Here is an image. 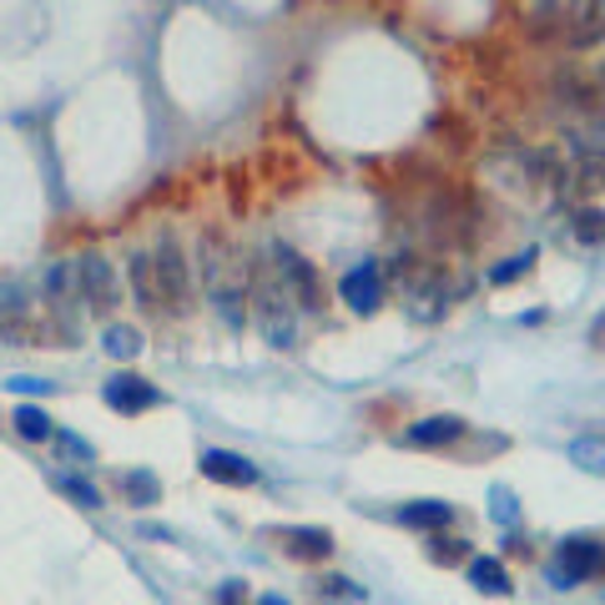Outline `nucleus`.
I'll return each instance as SVG.
<instances>
[{
    "label": "nucleus",
    "instance_id": "f257e3e1",
    "mask_svg": "<svg viewBox=\"0 0 605 605\" xmlns=\"http://www.w3.org/2000/svg\"><path fill=\"white\" fill-rule=\"evenodd\" d=\"M198 263H202V293L218 309V319L228 329H242L248 323V268L232 253V242L222 232H202Z\"/></svg>",
    "mask_w": 605,
    "mask_h": 605
},
{
    "label": "nucleus",
    "instance_id": "f03ea898",
    "mask_svg": "<svg viewBox=\"0 0 605 605\" xmlns=\"http://www.w3.org/2000/svg\"><path fill=\"white\" fill-rule=\"evenodd\" d=\"M484 172L495 177V188L510 192L515 202H540V198H561V152L545 147H500Z\"/></svg>",
    "mask_w": 605,
    "mask_h": 605
},
{
    "label": "nucleus",
    "instance_id": "7ed1b4c3",
    "mask_svg": "<svg viewBox=\"0 0 605 605\" xmlns=\"http://www.w3.org/2000/svg\"><path fill=\"white\" fill-rule=\"evenodd\" d=\"M248 319L258 323V333H263L273 349H293V339H298V303L288 298V288L278 283L273 263H268L263 273L248 278Z\"/></svg>",
    "mask_w": 605,
    "mask_h": 605
},
{
    "label": "nucleus",
    "instance_id": "20e7f679",
    "mask_svg": "<svg viewBox=\"0 0 605 605\" xmlns=\"http://www.w3.org/2000/svg\"><path fill=\"white\" fill-rule=\"evenodd\" d=\"M605 571V540L601 535H565L555 545L551 565H545V581L555 591H575L581 581H595Z\"/></svg>",
    "mask_w": 605,
    "mask_h": 605
},
{
    "label": "nucleus",
    "instance_id": "39448f33",
    "mask_svg": "<svg viewBox=\"0 0 605 605\" xmlns=\"http://www.w3.org/2000/svg\"><path fill=\"white\" fill-rule=\"evenodd\" d=\"M268 263H273L278 283L288 288V298L298 303V313H319L323 309V278H319V268H313L309 258L298 253V248L273 242V248H268Z\"/></svg>",
    "mask_w": 605,
    "mask_h": 605
},
{
    "label": "nucleus",
    "instance_id": "423d86ee",
    "mask_svg": "<svg viewBox=\"0 0 605 605\" xmlns=\"http://www.w3.org/2000/svg\"><path fill=\"white\" fill-rule=\"evenodd\" d=\"M152 268H157V283H162V309L167 313H188L192 309V268L182 258V242L172 232H162L152 248Z\"/></svg>",
    "mask_w": 605,
    "mask_h": 605
},
{
    "label": "nucleus",
    "instance_id": "0eeeda50",
    "mask_svg": "<svg viewBox=\"0 0 605 605\" xmlns=\"http://www.w3.org/2000/svg\"><path fill=\"white\" fill-rule=\"evenodd\" d=\"M71 263H77L81 303H87L97 319H107V313L121 303V278H117V268H111L101 253H81V258H71Z\"/></svg>",
    "mask_w": 605,
    "mask_h": 605
},
{
    "label": "nucleus",
    "instance_id": "6e6552de",
    "mask_svg": "<svg viewBox=\"0 0 605 605\" xmlns=\"http://www.w3.org/2000/svg\"><path fill=\"white\" fill-rule=\"evenodd\" d=\"M339 293H343V303H349L353 313H379V303H384V268L374 263V258H363V263H353L349 273L339 278Z\"/></svg>",
    "mask_w": 605,
    "mask_h": 605
},
{
    "label": "nucleus",
    "instance_id": "1a4fd4ad",
    "mask_svg": "<svg viewBox=\"0 0 605 605\" xmlns=\"http://www.w3.org/2000/svg\"><path fill=\"white\" fill-rule=\"evenodd\" d=\"M101 399H107V409H117V414H147V409L162 404V389L147 384L142 374H111L107 384H101Z\"/></svg>",
    "mask_w": 605,
    "mask_h": 605
},
{
    "label": "nucleus",
    "instance_id": "9d476101",
    "mask_svg": "<svg viewBox=\"0 0 605 605\" xmlns=\"http://www.w3.org/2000/svg\"><path fill=\"white\" fill-rule=\"evenodd\" d=\"M565 41L575 51H591L605 41V0H571L565 6Z\"/></svg>",
    "mask_w": 605,
    "mask_h": 605
},
{
    "label": "nucleus",
    "instance_id": "9b49d317",
    "mask_svg": "<svg viewBox=\"0 0 605 605\" xmlns=\"http://www.w3.org/2000/svg\"><path fill=\"white\" fill-rule=\"evenodd\" d=\"M198 470H202V480L232 484V490H242V484H258V464L248 460V454H232V450H202L198 454Z\"/></svg>",
    "mask_w": 605,
    "mask_h": 605
},
{
    "label": "nucleus",
    "instance_id": "f8f14e48",
    "mask_svg": "<svg viewBox=\"0 0 605 605\" xmlns=\"http://www.w3.org/2000/svg\"><path fill=\"white\" fill-rule=\"evenodd\" d=\"M278 545L293 561H329L333 555V535L323 525H283L278 530Z\"/></svg>",
    "mask_w": 605,
    "mask_h": 605
},
{
    "label": "nucleus",
    "instance_id": "ddd939ff",
    "mask_svg": "<svg viewBox=\"0 0 605 605\" xmlns=\"http://www.w3.org/2000/svg\"><path fill=\"white\" fill-rule=\"evenodd\" d=\"M464 430L470 424L460 414H430V419H419V424H409L404 444H414V450H444V444L464 440Z\"/></svg>",
    "mask_w": 605,
    "mask_h": 605
},
{
    "label": "nucleus",
    "instance_id": "4468645a",
    "mask_svg": "<svg viewBox=\"0 0 605 605\" xmlns=\"http://www.w3.org/2000/svg\"><path fill=\"white\" fill-rule=\"evenodd\" d=\"M464 575H470V585L480 595H510L515 591L505 561H495V555H470V561H464Z\"/></svg>",
    "mask_w": 605,
    "mask_h": 605
},
{
    "label": "nucleus",
    "instance_id": "2eb2a0df",
    "mask_svg": "<svg viewBox=\"0 0 605 605\" xmlns=\"http://www.w3.org/2000/svg\"><path fill=\"white\" fill-rule=\"evenodd\" d=\"M127 278H132V298H137V309L162 313V283H157L152 253H137L132 263H127Z\"/></svg>",
    "mask_w": 605,
    "mask_h": 605
},
{
    "label": "nucleus",
    "instance_id": "dca6fc26",
    "mask_svg": "<svg viewBox=\"0 0 605 605\" xmlns=\"http://www.w3.org/2000/svg\"><path fill=\"white\" fill-rule=\"evenodd\" d=\"M454 520L450 500H414V505H399V525L409 530H444Z\"/></svg>",
    "mask_w": 605,
    "mask_h": 605
},
{
    "label": "nucleus",
    "instance_id": "f3484780",
    "mask_svg": "<svg viewBox=\"0 0 605 605\" xmlns=\"http://www.w3.org/2000/svg\"><path fill=\"white\" fill-rule=\"evenodd\" d=\"M11 424H16V434H21V440H31V444L56 440V419L46 414L41 404H21V409L11 414Z\"/></svg>",
    "mask_w": 605,
    "mask_h": 605
},
{
    "label": "nucleus",
    "instance_id": "a211bd4d",
    "mask_svg": "<svg viewBox=\"0 0 605 605\" xmlns=\"http://www.w3.org/2000/svg\"><path fill=\"white\" fill-rule=\"evenodd\" d=\"M571 464L595 474V480H605V434H581V440H571Z\"/></svg>",
    "mask_w": 605,
    "mask_h": 605
},
{
    "label": "nucleus",
    "instance_id": "6ab92c4d",
    "mask_svg": "<svg viewBox=\"0 0 605 605\" xmlns=\"http://www.w3.org/2000/svg\"><path fill=\"white\" fill-rule=\"evenodd\" d=\"M101 349H107L117 363H132L137 353H142V329H132V323H111V329L101 333Z\"/></svg>",
    "mask_w": 605,
    "mask_h": 605
},
{
    "label": "nucleus",
    "instance_id": "aec40b11",
    "mask_svg": "<svg viewBox=\"0 0 605 605\" xmlns=\"http://www.w3.org/2000/svg\"><path fill=\"white\" fill-rule=\"evenodd\" d=\"M121 495L132 500V505H157L162 500V480L152 470H127L121 474Z\"/></svg>",
    "mask_w": 605,
    "mask_h": 605
},
{
    "label": "nucleus",
    "instance_id": "412c9836",
    "mask_svg": "<svg viewBox=\"0 0 605 605\" xmlns=\"http://www.w3.org/2000/svg\"><path fill=\"white\" fill-rule=\"evenodd\" d=\"M571 238L585 248H601L605 242V212L601 208H571Z\"/></svg>",
    "mask_w": 605,
    "mask_h": 605
},
{
    "label": "nucleus",
    "instance_id": "4be33fe9",
    "mask_svg": "<svg viewBox=\"0 0 605 605\" xmlns=\"http://www.w3.org/2000/svg\"><path fill=\"white\" fill-rule=\"evenodd\" d=\"M313 595H319V601L359 605V601H363V585H353L349 575H319V581H313Z\"/></svg>",
    "mask_w": 605,
    "mask_h": 605
},
{
    "label": "nucleus",
    "instance_id": "5701e85b",
    "mask_svg": "<svg viewBox=\"0 0 605 605\" xmlns=\"http://www.w3.org/2000/svg\"><path fill=\"white\" fill-rule=\"evenodd\" d=\"M56 490H61L71 505H81V510H101V490L91 480H81V474H56Z\"/></svg>",
    "mask_w": 605,
    "mask_h": 605
},
{
    "label": "nucleus",
    "instance_id": "b1692460",
    "mask_svg": "<svg viewBox=\"0 0 605 605\" xmlns=\"http://www.w3.org/2000/svg\"><path fill=\"white\" fill-rule=\"evenodd\" d=\"M430 561H434V565H460V561H470V540H460V535H434V540H430Z\"/></svg>",
    "mask_w": 605,
    "mask_h": 605
},
{
    "label": "nucleus",
    "instance_id": "393cba45",
    "mask_svg": "<svg viewBox=\"0 0 605 605\" xmlns=\"http://www.w3.org/2000/svg\"><path fill=\"white\" fill-rule=\"evenodd\" d=\"M535 248H525V253H515V258H505V263H500L495 268V273H490V283H495V288H505V283H515V278H525L530 273V268H535Z\"/></svg>",
    "mask_w": 605,
    "mask_h": 605
},
{
    "label": "nucleus",
    "instance_id": "a878e982",
    "mask_svg": "<svg viewBox=\"0 0 605 605\" xmlns=\"http://www.w3.org/2000/svg\"><path fill=\"white\" fill-rule=\"evenodd\" d=\"M490 515H495V525H515L520 520V505H515V490H510V484H495V490H490Z\"/></svg>",
    "mask_w": 605,
    "mask_h": 605
},
{
    "label": "nucleus",
    "instance_id": "bb28decb",
    "mask_svg": "<svg viewBox=\"0 0 605 605\" xmlns=\"http://www.w3.org/2000/svg\"><path fill=\"white\" fill-rule=\"evenodd\" d=\"M56 444H61V454H67V460H81V464H87L91 454H97L87 440H81V434H71V430H61V434H56Z\"/></svg>",
    "mask_w": 605,
    "mask_h": 605
},
{
    "label": "nucleus",
    "instance_id": "cd10ccee",
    "mask_svg": "<svg viewBox=\"0 0 605 605\" xmlns=\"http://www.w3.org/2000/svg\"><path fill=\"white\" fill-rule=\"evenodd\" d=\"M6 389H16V394H51V384H46V379H11Z\"/></svg>",
    "mask_w": 605,
    "mask_h": 605
},
{
    "label": "nucleus",
    "instance_id": "c85d7f7f",
    "mask_svg": "<svg viewBox=\"0 0 605 605\" xmlns=\"http://www.w3.org/2000/svg\"><path fill=\"white\" fill-rule=\"evenodd\" d=\"M218 601H222V605H238V601H242V581H222Z\"/></svg>",
    "mask_w": 605,
    "mask_h": 605
},
{
    "label": "nucleus",
    "instance_id": "c756f323",
    "mask_svg": "<svg viewBox=\"0 0 605 605\" xmlns=\"http://www.w3.org/2000/svg\"><path fill=\"white\" fill-rule=\"evenodd\" d=\"M253 605H293V601H283V595H278V591H268V595H258Z\"/></svg>",
    "mask_w": 605,
    "mask_h": 605
}]
</instances>
